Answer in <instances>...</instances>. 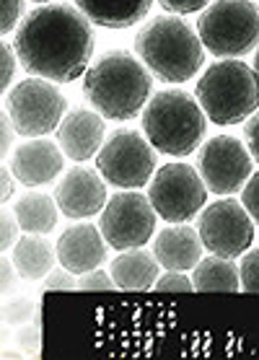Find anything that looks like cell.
Here are the masks:
<instances>
[{
	"instance_id": "5b68a950",
	"label": "cell",
	"mask_w": 259,
	"mask_h": 360,
	"mask_svg": "<svg viewBox=\"0 0 259 360\" xmlns=\"http://www.w3.org/2000/svg\"><path fill=\"white\" fill-rule=\"evenodd\" d=\"M194 96L210 122L220 127L246 122L259 109V75L241 60H220L200 75Z\"/></svg>"
},
{
	"instance_id": "8992f818",
	"label": "cell",
	"mask_w": 259,
	"mask_h": 360,
	"mask_svg": "<svg viewBox=\"0 0 259 360\" xmlns=\"http://www.w3.org/2000/svg\"><path fill=\"white\" fill-rule=\"evenodd\" d=\"M203 47L220 60H241L259 47V6L251 0H213L197 21Z\"/></svg>"
},
{
	"instance_id": "30bf717a",
	"label": "cell",
	"mask_w": 259,
	"mask_h": 360,
	"mask_svg": "<svg viewBox=\"0 0 259 360\" xmlns=\"http://www.w3.org/2000/svg\"><path fill=\"white\" fill-rule=\"evenodd\" d=\"M101 236L114 249H138L148 244L156 233V210L146 195L138 189H125L109 197L99 221Z\"/></svg>"
},
{
	"instance_id": "d590c367",
	"label": "cell",
	"mask_w": 259,
	"mask_h": 360,
	"mask_svg": "<svg viewBox=\"0 0 259 360\" xmlns=\"http://www.w3.org/2000/svg\"><path fill=\"white\" fill-rule=\"evenodd\" d=\"M18 345H21L26 352L37 355V352H39V332L34 327H24L18 332Z\"/></svg>"
},
{
	"instance_id": "d4e9b609",
	"label": "cell",
	"mask_w": 259,
	"mask_h": 360,
	"mask_svg": "<svg viewBox=\"0 0 259 360\" xmlns=\"http://www.w3.org/2000/svg\"><path fill=\"white\" fill-rule=\"evenodd\" d=\"M34 316V303L26 301V298H13V301L6 303V309H3V319L8 321V324H26V321H32Z\"/></svg>"
},
{
	"instance_id": "3957f363",
	"label": "cell",
	"mask_w": 259,
	"mask_h": 360,
	"mask_svg": "<svg viewBox=\"0 0 259 360\" xmlns=\"http://www.w3.org/2000/svg\"><path fill=\"white\" fill-rule=\"evenodd\" d=\"M135 55L163 83L192 81L205 63L200 34L179 16H156L135 37Z\"/></svg>"
},
{
	"instance_id": "484cf974",
	"label": "cell",
	"mask_w": 259,
	"mask_h": 360,
	"mask_svg": "<svg viewBox=\"0 0 259 360\" xmlns=\"http://www.w3.org/2000/svg\"><path fill=\"white\" fill-rule=\"evenodd\" d=\"M114 288L117 285H114L112 275L101 270H91L78 280V290H89V293H106V290H114Z\"/></svg>"
},
{
	"instance_id": "ffe728a7",
	"label": "cell",
	"mask_w": 259,
	"mask_h": 360,
	"mask_svg": "<svg viewBox=\"0 0 259 360\" xmlns=\"http://www.w3.org/2000/svg\"><path fill=\"white\" fill-rule=\"evenodd\" d=\"M11 259L16 264L18 275L24 280H44L52 272V264L57 259V249H52V244H47L39 233H26L16 241Z\"/></svg>"
},
{
	"instance_id": "6da1fadb",
	"label": "cell",
	"mask_w": 259,
	"mask_h": 360,
	"mask_svg": "<svg viewBox=\"0 0 259 360\" xmlns=\"http://www.w3.org/2000/svg\"><path fill=\"white\" fill-rule=\"evenodd\" d=\"M94 44L91 21L78 6L68 3H49L29 11L13 37L21 68L52 83H73L86 75Z\"/></svg>"
},
{
	"instance_id": "74e56055",
	"label": "cell",
	"mask_w": 259,
	"mask_h": 360,
	"mask_svg": "<svg viewBox=\"0 0 259 360\" xmlns=\"http://www.w3.org/2000/svg\"><path fill=\"white\" fill-rule=\"evenodd\" d=\"M254 70H257V75H259V47H257V55H254Z\"/></svg>"
},
{
	"instance_id": "ba28073f",
	"label": "cell",
	"mask_w": 259,
	"mask_h": 360,
	"mask_svg": "<svg viewBox=\"0 0 259 360\" xmlns=\"http://www.w3.org/2000/svg\"><path fill=\"white\" fill-rule=\"evenodd\" d=\"M6 112L13 120L18 135L24 138H42L60 127L68 98L55 83L47 78H26L16 83L6 96Z\"/></svg>"
},
{
	"instance_id": "7c38bea8",
	"label": "cell",
	"mask_w": 259,
	"mask_h": 360,
	"mask_svg": "<svg viewBox=\"0 0 259 360\" xmlns=\"http://www.w3.org/2000/svg\"><path fill=\"white\" fill-rule=\"evenodd\" d=\"M251 153L239 138L215 135L197 153V172L215 195H234L251 176Z\"/></svg>"
},
{
	"instance_id": "7402d4cb",
	"label": "cell",
	"mask_w": 259,
	"mask_h": 360,
	"mask_svg": "<svg viewBox=\"0 0 259 360\" xmlns=\"http://www.w3.org/2000/svg\"><path fill=\"white\" fill-rule=\"evenodd\" d=\"M13 213H16L18 223H21V231L44 236L57 226L60 207H57V200H52L44 192H26L13 205Z\"/></svg>"
},
{
	"instance_id": "52a82bcc",
	"label": "cell",
	"mask_w": 259,
	"mask_h": 360,
	"mask_svg": "<svg viewBox=\"0 0 259 360\" xmlns=\"http://www.w3.org/2000/svg\"><path fill=\"white\" fill-rule=\"evenodd\" d=\"M156 150L143 132L132 127L114 130L96 153V169L104 181L122 189H140L153 179Z\"/></svg>"
},
{
	"instance_id": "f1b7e54d",
	"label": "cell",
	"mask_w": 259,
	"mask_h": 360,
	"mask_svg": "<svg viewBox=\"0 0 259 360\" xmlns=\"http://www.w3.org/2000/svg\"><path fill=\"white\" fill-rule=\"evenodd\" d=\"M156 290H163V293H189L194 288V283H192V278H187L184 272H166L163 278H158L156 280Z\"/></svg>"
},
{
	"instance_id": "836d02e7",
	"label": "cell",
	"mask_w": 259,
	"mask_h": 360,
	"mask_svg": "<svg viewBox=\"0 0 259 360\" xmlns=\"http://www.w3.org/2000/svg\"><path fill=\"white\" fill-rule=\"evenodd\" d=\"M0 275H3V293L8 295L11 290H16V285H18V278H21V275H18V270H16V264L11 262L8 257H3V259H0Z\"/></svg>"
},
{
	"instance_id": "44dd1931",
	"label": "cell",
	"mask_w": 259,
	"mask_h": 360,
	"mask_svg": "<svg viewBox=\"0 0 259 360\" xmlns=\"http://www.w3.org/2000/svg\"><path fill=\"white\" fill-rule=\"evenodd\" d=\"M192 283L194 290H205V293H239V285H241L239 267L218 254L203 257L194 264Z\"/></svg>"
},
{
	"instance_id": "d6a6232c",
	"label": "cell",
	"mask_w": 259,
	"mask_h": 360,
	"mask_svg": "<svg viewBox=\"0 0 259 360\" xmlns=\"http://www.w3.org/2000/svg\"><path fill=\"white\" fill-rule=\"evenodd\" d=\"M244 140H246V148L254 161H259V109L246 120L244 124Z\"/></svg>"
},
{
	"instance_id": "9a60e30c",
	"label": "cell",
	"mask_w": 259,
	"mask_h": 360,
	"mask_svg": "<svg viewBox=\"0 0 259 360\" xmlns=\"http://www.w3.org/2000/svg\"><path fill=\"white\" fill-rule=\"evenodd\" d=\"M104 135V117L96 109H73L57 127V146L70 161H89L101 150Z\"/></svg>"
},
{
	"instance_id": "603a6c76",
	"label": "cell",
	"mask_w": 259,
	"mask_h": 360,
	"mask_svg": "<svg viewBox=\"0 0 259 360\" xmlns=\"http://www.w3.org/2000/svg\"><path fill=\"white\" fill-rule=\"evenodd\" d=\"M239 280L244 293H259V249H246L239 264Z\"/></svg>"
},
{
	"instance_id": "8fae6325",
	"label": "cell",
	"mask_w": 259,
	"mask_h": 360,
	"mask_svg": "<svg viewBox=\"0 0 259 360\" xmlns=\"http://www.w3.org/2000/svg\"><path fill=\"white\" fill-rule=\"evenodd\" d=\"M197 233L203 238L205 252L236 259L254 244V221L246 213V207L239 205V200L226 197L203 207Z\"/></svg>"
},
{
	"instance_id": "f546056e",
	"label": "cell",
	"mask_w": 259,
	"mask_h": 360,
	"mask_svg": "<svg viewBox=\"0 0 259 360\" xmlns=\"http://www.w3.org/2000/svg\"><path fill=\"white\" fill-rule=\"evenodd\" d=\"M0 63H3V75H0V91H3V94H8L11 78H13V73H16V63H18L16 49H11L8 41H3V44H0Z\"/></svg>"
},
{
	"instance_id": "5bb4252c",
	"label": "cell",
	"mask_w": 259,
	"mask_h": 360,
	"mask_svg": "<svg viewBox=\"0 0 259 360\" xmlns=\"http://www.w3.org/2000/svg\"><path fill=\"white\" fill-rule=\"evenodd\" d=\"M65 169L63 148L52 140H34L29 138L24 146H18L11 156V172L13 179L24 187H44L52 179H57Z\"/></svg>"
},
{
	"instance_id": "7a4b0ae2",
	"label": "cell",
	"mask_w": 259,
	"mask_h": 360,
	"mask_svg": "<svg viewBox=\"0 0 259 360\" xmlns=\"http://www.w3.org/2000/svg\"><path fill=\"white\" fill-rule=\"evenodd\" d=\"M153 91L151 70L127 49H109L83 75V96L104 120L127 122L146 109Z\"/></svg>"
},
{
	"instance_id": "d6986e66",
	"label": "cell",
	"mask_w": 259,
	"mask_h": 360,
	"mask_svg": "<svg viewBox=\"0 0 259 360\" xmlns=\"http://www.w3.org/2000/svg\"><path fill=\"white\" fill-rule=\"evenodd\" d=\"M158 259L153 252L146 249H125L120 257H114L109 264L114 285L120 290H151L158 280Z\"/></svg>"
},
{
	"instance_id": "1f68e13d",
	"label": "cell",
	"mask_w": 259,
	"mask_h": 360,
	"mask_svg": "<svg viewBox=\"0 0 259 360\" xmlns=\"http://www.w3.org/2000/svg\"><path fill=\"white\" fill-rule=\"evenodd\" d=\"M44 288L47 290H73V288H78V283H75V275L70 270H52L44 278Z\"/></svg>"
},
{
	"instance_id": "277c9868",
	"label": "cell",
	"mask_w": 259,
	"mask_h": 360,
	"mask_svg": "<svg viewBox=\"0 0 259 360\" xmlns=\"http://www.w3.org/2000/svg\"><path fill=\"white\" fill-rule=\"evenodd\" d=\"M208 115L197 96L182 89L158 91L143 109V135L163 156L184 158L203 146Z\"/></svg>"
},
{
	"instance_id": "83f0119b",
	"label": "cell",
	"mask_w": 259,
	"mask_h": 360,
	"mask_svg": "<svg viewBox=\"0 0 259 360\" xmlns=\"http://www.w3.org/2000/svg\"><path fill=\"white\" fill-rule=\"evenodd\" d=\"M241 205L246 207V213L251 215V221L259 226V172L251 174L246 184L241 187Z\"/></svg>"
},
{
	"instance_id": "e0dca14e",
	"label": "cell",
	"mask_w": 259,
	"mask_h": 360,
	"mask_svg": "<svg viewBox=\"0 0 259 360\" xmlns=\"http://www.w3.org/2000/svg\"><path fill=\"white\" fill-rule=\"evenodd\" d=\"M153 257L158 259L163 270L187 272L194 270V264L203 259V238L187 223H171L169 229H161L156 233Z\"/></svg>"
},
{
	"instance_id": "4316f807",
	"label": "cell",
	"mask_w": 259,
	"mask_h": 360,
	"mask_svg": "<svg viewBox=\"0 0 259 360\" xmlns=\"http://www.w3.org/2000/svg\"><path fill=\"white\" fill-rule=\"evenodd\" d=\"M18 233H21V223H18L16 213L11 215L8 210H3V215H0V246H3V252L16 246V241L21 238Z\"/></svg>"
},
{
	"instance_id": "e575fe53",
	"label": "cell",
	"mask_w": 259,
	"mask_h": 360,
	"mask_svg": "<svg viewBox=\"0 0 259 360\" xmlns=\"http://www.w3.org/2000/svg\"><path fill=\"white\" fill-rule=\"evenodd\" d=\"M13 124V120H11L8 112H3L0 115V130H3V140H0V156L6 158L11 150V143H13V132H16V127H11Z\"/></svg>"
},
{
	"instance_id": "cb8c5ba5",
	"label": "cell",
	"mask_w": 259,
	"mask_h": 360,
	"mask_svg": "<svg viewBox=\"0 0 259 360\" xmlns=\"http://www.w3.org/2000/svg\"><path fill=\"white\" fill-rule=\"evenodd\" d=\"M0 34L8 37L13 29L21 24V13H24V0H0Z\"/></svg>"
},
{
	"instance_id": "ac0fdd59",
	"label": "cell",
	"mask_w": 259,
	"mask_h": 360,
	"mask_svg": "<svg viewBox=\"0 0 259 360\" xmlns=\"http://www.w3.org/2000/svg\"><path fill=\"white\" fill-rule=\"evenodd\" d=\"M83 16L104 29H130L148 16L153 0H75Z\"/></svg>"
},
{
	"instance_id": "f35d334b",
	"label": "cell",
	"mask_w": 259,
	"mask_h": 360,
	"mask_svg": "<svg viewBox=\"0 0 259 360\" xmlns=\"http://www.w3.org/2000/svg\"><path fill=\"white\" fill-rule=\"evenodd\" d=\"M34 3H52V0H34Z\"/></svg>"
},
{
	"instance_id": "4dcf8cb0",
	"label": "cell",
	"mask_w": 259,
	"mask_h": 360,
	"mask_svg": "<svg viewBox=\"0 0 259 360\" xmlns=\"http://www.w3.org/2000/svg\"><path fill=\"white\" fill-rule=\"evenodd\" d=\"M213 0H158V6L163 11H169L174 16H187V13H197V11H205Z\"/></svg>"
},
{
	"instance_id": "8d00e7d4",
	"label": "cell",
	"mask_w": 259,
	"mask_h": 360,
	"mask_svg": "<svg viewBox=\"0 0 259 360\" xmlns=\"http://www.w3.org/2000/svg\"><path fill=\"white\" fill-rule=\"evenodd\" d=\"M11 174H13V172H11L8 166L0 172V200H3V202H8L11 195L16 192V187H13V179H11Z\"/></svg>"
},
{
	"instance_id": "9c48e42d",
	"label": "cell",
	"mask_w": 259,
	"mask_h": 360,
	"mask_svg": "<svg viewBox=\"0 0 259 360\" xmlns=\"http://www.w3.org/2000/svg\"><path fill=\"white\" fill-rule=\"evenodd\" d=\"M148 200L166 223H187L205 207L208 187L194 166L163 164L148 187Z\"/></svg>"
},
{
	"instance_id": "2e32d148",
	"label": "cell",
	"mask_w": 259,
	"mask_h": 360,
	"mask_svg": "<svg viewBox=\"0 0 259 360\" xmlns=\"http://www.w3.org/2000/svg\"><path fill=\"white\" fill-rule=\"evenodd\" d=\"M55 249L57 262L73 275L99 270V264L106 259V238L101 236V229L91 223L70 226L68 231H63Z\"/></svg>"
},
{
	"instance_id": "4fadbf2b",
	"label": "cell",
	"mask_w": 259,
	"mask_h": 360,
	"mask_svg": "<svg viewBox=\"0 0 259 360\" xmlns=\"http://www.w3.org/2000/svg\"><path fill=\"white\" fill-rule=\"evenodd\" d=\"M55 200L60 213L70 221H81V218L101 213L109 200L104 176L99 174V169L73 166L55 187Z\"/></svg>"
}]
</instances>
